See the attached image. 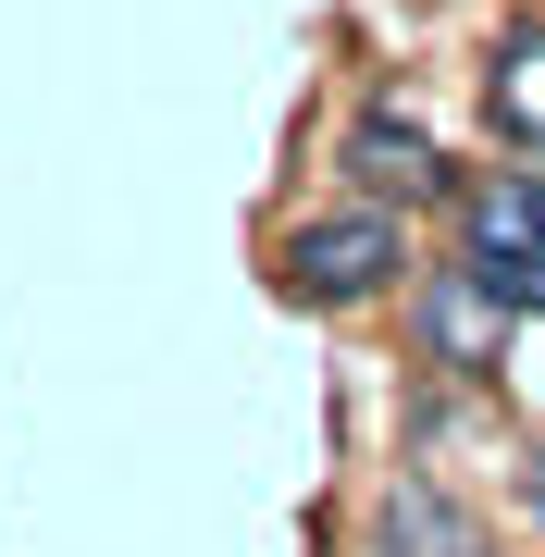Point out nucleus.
I'll list each match as a JSON object with an SVG mask.
<instances>
[{"mask_svg":"<svg viewBox=\"0 0 545 557\" xmlns=\"http://www.w3.org/2000/svg\"><path fill=\"white\" fill-rule=\"evenodd\" d=\"M484 100H496V124H508L521 149H545V25L496 38V62H484Z\"/></svg>","mask_w":545,"mask_h":557,"instance_id":"obj_4","label":"nucleus"},{"mask_svg":"<svg viewBox=\"0 0 545 557\" xmlns=\"http://www.w3.org/2000/svg\"><path fill=\"white\" fill-rule=\"evenodd\" d=\"M397 260H409V223L360 199V211H323V223H298V236H285V285H298V298H323V310H360V298L397 285Z\"/></svg>","mask_w":545,"mask_h":557,"instance_id":"obj_1","label":"nucleus"},{"mask_svg":"<svg viewBox=\"0 0 545 557\" xmlns=\"http://www.w3.org/2000/svg\"><path fill=\"white\" fill-rule=\"evenodd\" d=\"M496 347H508V298L484 273H434L422 285V359H446V372H496Z\"/></svg>","mask_w":545,"mask_h":557,"instance_id":"obj_3","label":"nucleus"},{"mask_svg":"<svg viewBox=\"0 0 545 557\" xmlns=\"http://www.w3.org/2000/svg\"><path fill=\"white\" fill-rule=\"evenodd\" d=\"M347 174H372V186H384V174H397V186H434V137H422V124H384V112H372L360 137H347Z\"/></svg>","mask_w":545,"mask_h":557,"instance_id":"obj_5","label":"nucleus"},{"mask_svg":"<svg viewBox=\"0 0 545 557\" xmlns=\"http://www.w3.org/2000/svg\"><path fill=\"white\" fill-rule=\"evenodd\" d=\"M471 273H484L508 310H545V186L533 174H496L484 199H471Z\"/></svg>","mask_w":545,"mask_h":557,"instance_id":"obj_2","label":"nucleus"}]
</instances>
